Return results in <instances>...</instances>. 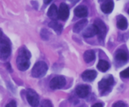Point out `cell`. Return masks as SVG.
<instances>
[{"label":"cell","instance_id":"cell-17","mask_svg":"<svg viewBox=\"0 0 129 107\" xmlns=\"http://www.w3.org/2000/svg\"><path fill=\"white\" fill-rule=\"evenodd\" d=\"M49 26L52 28L57 35H60L63 30L62 25L59 23L56 20H52L49 23Z\"/></svg>","mask_w":129,"mask_h":107},{"label":"cell","instance_id":"cell-21","mask_svg":"<svg viewBox=\"0 0 129 107\" xmlns=\"http://www.w3.org/2000/svg\"><path fill=\"white\" fill-rule=\"evenodd\" d=\"M120 75L122 76V78H129V67L127 68V69L124 70L123 71H121Z\"/></svg>","mask_w":129,"mask_h":107},{"label":"cell","instance_id":"cell-4","mask_svg":"<svg viewBox=\"0 0 129 107\" xmlns=\"http://www.w3.org/2000/svg\"><path fill=\"white\" fill-rule=\"evenodd\" d=\"M11 54V45L5 39H0V59L6 60Z\"/></svg>","mask_w":129,"mask_h":107},{"label":"cell","instance_id":"cell-15","mask_svg":"<svg viewBox=\"0 0 129 107\" xmlns=\"http://www.w3.org/2000/svg\"><path fill=\"white\" fill-rule=\"evenodd\" d=\"M47 15L52 20H56L58 18V10L56 5L53 4L49 8L47 12Z\"/></svg>","mask_w":129,"mask_h":107},{"label":"cell","instance_id":"cell-23","mask_svg":"<svg viewBox=\"0 0 129 107\" xmlns=\"http://www.w3.org/2000/svg\"><path fill=\"white\" fill-rule=\"evenodd\" d=\"M42 106H52V105L49 100H45L42 104Z\"/></svg>","mask_w":129,"mask_h":107},{"label":"cell","instance_id":"cell-10","mask_svg":"<svg viewBox=\"0 0 129 107\" xmlns=\"http://www.w3.org/2000/svg\"><path fill=\"white\" fill-rule=\"evenodd\" d=\"M96 76L97 73L94 70H86L84 71L81 75L83 80L88 82L93 81L96 78Z\"/></svg>","mask_w":129,"mask_h":107},{"label":"cell","instance_id":"cell-24","mask_svg":"<svg viewBox=\"0 0 129 107\" xmlns=\"http://www.w3.org/2000/svg\"><path fill=\"white\" fill-rule=\"evenodd\" d=\"M6 107H15L16 106V103L14 100H12L11 101H10L8 104L6 105Z\"/></svg>","mask_w":129,"mask_h":107},{"label":"cell","instance_id":"cell-3","mask_svg":"<svg viewBox=\"0 0 129 107\" xmlns=\"http://www.w3.org/2000/svg\"><path fill=\"white\" fill-rule=\"evenodd\" d=\"M48 66L44 61L36 63L31 70V75L34 78H42L46 74Z\"/></svg>","mask_w":129,"mask_h":107},{"label":"cell","instance_id":"cell-25","mask_svg":"<svg viewBox=\"0 0 129 107\" xmlns=\"http://www.w3.org/2000/svg\"><path fill=\"white\" fill-rule=\"evenodd\" d=\"M103 105L102 103H96L94 105H93V107H102Z\"/></svg>","mask_w":129,"mask_h":107},{"label":"cell","instance_id":"cell-19","mask_svg":"<svg viewBox=\"0 0 129 107\" xmlns=\"http://www.w3.org/2000/svg\"><path fill=\"white\" fill-rule=\"evenodd\" d=\"M83 58H84V60L85 61V62L87 63H89L91 62L92 61L94 60V58H95V53H94L93 50H87L84 53Z\"/></svg>","mask_w":129,"mask_h":107},{"label":"cell","instance_id":"cell-5","mask_svg":"<svg viewBox=\"0 0 129 107\" xmlns=\"http://www.w3.org/2000/svg\"><path fill=\"white\" fill-rule=\"evenodd\" d=\"M26 99L31 106H37L39 105L40 98L38 94L32 89H28L26 91Z\"/></svg>","mask_w":129,"mask_h":107},{"label":"cell","instance_id":"cell-2","mask_svg":"<svg viewBox=\"0 0 129 107\" xmlns=\"http://www.w3.org/2000/svg\"><path fill=\"white\" fill-rule=\"evenodd\" d=\"M113 84H114V79L112 75H108L107 77L103 78L98 83V88L101 91V93L104 95L111 91Z\"/></svg>","mask_w":129,"mask_h":107},{"label":"cell","instance_id":"cell-13","mask_svg":"<svg viewBox=\"0 0 129 107\" xmlns=\"http://www.w3.org/2000/svg\"><path fill=\"white\" fill-rule=\"evenodd\" d=\"M74 14L77 17L85 18L88 16V11L86 6L80 5L77 6L74 10Z\"/></svg>","mask_w":129,"mask_h":107},{"label":"cell","instance_id":"cell-27","mask_svg":"<svg viewBox=\"0 0 129 107\" xmlns=\"http://www.w3.org/2000/svg\"><path fill=\"white\" fill-rule=\"evenodd\" d=\"M2 36H3V31H2V30L0 29V39L2 38Z\"/></svg>","mask_w":129,"mask_h":107},{"label":"cell","instance_id":"cell-18","mask_svg":"<svg viewBox=\"0 0 129 107\" xmlns=\"http://www.w3.org/2000/svg\"><path fill=\"white\" fill-rule=\"evenodd\" d=\"M115 59L119 61H127L128 59V55L124 50H118L115 53Z\"/></svg>","mask_w":129,"mask_h":107},{"label":"cell","instance_id":"cell-28","mask_svg":"<svg viewBox=\"0 0 129 107\" xmlns=\"http://www.w3.org/2000/svg\"><path fill=\"white\" fill-rule=\"evenodd\" d=\"M128 13L129 14V9H128Z\"/></svg>","mask_w":129,"mask_h":107},{"label":"cell","instance_id":"cell-7","mask_svg":"<svg viewBox=\"0 0 129 107\" xmlns=\"http://www.w3.org/2000/svg\"><path fill=\"white\" fill-rule=\"evenodd\" d=\"M94 25L98 28V39L100 41H103L107 34V26L102 20L97 19L94 21Z\"/></svg>","mask_w":129,"mask_h":107},{"label":"cell","instance_id":"cell-20","mask_svg":"<svg viewBox=\"0 0 129 107\" xmlns=\"http://www.w3.org/2000/svg\"><path fill=\"white\" fill-rule=\"evenodd\" d=\"M97 68L102 72H106L110 68V64L104 60H100L97 65Z\"/></svg>","mask_w":129,"mask_h":107},{"label":"cell","instance_id":"cell-14","mask_svg":"<svg viewBox=\"0 0 129 107\" xmlns=\"http://www.w3.org/2000/svg\"><path fill=\"white\" fill-rule=\"evenodd\" d=\"M117 26L118 29L121 30H125L128 27V23H127V19L124 16L120 15L117 17Z\"/></svg>","mask_w":129,"mask_h":107},{"label":"cell","instance_id":"cell-16","mask_svg":"<svg viewBox=\"0 0 129 107\" xmlns=\"http://www.w3.org/2000/svg\"><path fill=\"white\" fill-rule=\"evenodd\" d=\"M87 24H88V20H86V19L80 20L78 23H76L74 26V27H73V31L74 33H78L82 30L84 29V28L86 26Z\"/></svg>","mask_w":129,"mask_h":107},{"label":"cell","instance_id":"cell-22","mask_svg":"<svg viewBox=\"0 0 129 107\" xmlns=\"http://www.w3.org/2000/svg\"><path fill=\"white\" fill-rule=\"evenodd\" d=\"M127 106V105H126V104L124 103L122 101H118V102H117V103H115V104H113V106H115V107H123V106Z\"/></svg>","mask_w":129,"mask_h":107},{"label":"cell","instance_id":"cell-1","mask_svg":"<svg viewBox=\"0 0 129 107\" xmlns=\"http://www.w3.org/2000/svg\"><path fill=\"white\" fill-rule=\"evenodd\" d=\"M31 54L30 51L25 47L19 50L18 55L16 58V65L18 70L20 71H26L30 66V59Z\"/></svg>","mask_w":129,"mask_h":107},{"label":"cell","instance_id":"cell-12","mask_svg":"<svg viewBox=\"0 0 129 107\" xmlns=\"http://www.w3.org/2000/svg\"><path fill=\"white\" fill-rule=\"evenodd\" d=\"M114 8V2L113 0H105L101 6L102 11L105 14H109L112 12Z\"/></svg>","mask_w":129,"mask_h":107},{"label":"cell","instance_id":"cell-8","mask_svg":"<svg viewBox=\"0 0 129 107\" xmlns=\"http://www.w3.org/2000/svg\"><path fill=\"white\" fill-rule=\"evenodd\" d=\"M69 15V10L68 6L64 3H62L58 10V19L61 20H66Z\"/></svg>","mask_w":129,"mask_h":107},{"label":"cell","instance_id":"cell-29","mask_svg":"<svg viewBox=\"0 0 129 107\" xmlns=\"http://www.w3.org/2000/svg\"><path fill=\"white\" fill-rule=\"evenodd\" d=\"M99 1H103V0H99Z\"/></svg>","mask_w":129,"mask_h":107},{"label":"cell","instance_id":"cell-9","mask_svg":"<svg viewBox=\"0 0 129 107\" xmlns=\"http://www.w3.org/2000/svg\"><path fill=\"white\" fill-rule=\"evenodd\" d=\"M89 90H90V88L88 85H78L76 87V92L79 97L84 98L89 95Z\"/></svg>","mask_w":129,"mask_h":107},{"label":"cell","instance_id":"cell-11","mask_svg":"<svg viewBox=\"0 0 129 107\" xmlns=\"http://www.w3.org/2000/svg\"><path fill=\"white\" fill-rule=\"evenodd\" d=\"M98 28L95 25H91L88 26L83 32V36L85 38H91L94 35H98Z\"/></svg>","mask_w":129,"mask_h":107},{"label":"cell","instance_id":"cell-6","mask_svg":"<svg viewBox=\"0 0 129 107\" xmlns=\"http://www.w3.org/2000/svg\"><path fill=\"white\" fill-rule=\"evenodd\" d=\"M66 83V78L62 76H57L53 78L50 82V87L52 90L60 89L64 87Z\"/></svg>","mask_w":129,"mask_h":107},{"label":"cell","instance_id":"cell-26","mask_svg":"<svg viewBox=\"0 0 129 107\" xmlns=\"http://www.w3.org/2000/svg\"><path fill=\"white\" fill-rule=\"evenodd\" d=\"M52 1V0H44V3L46 4V5H47V4L50 3Z\"/></svg>","mask_w":129,"mask_h":107}]
</instances>
